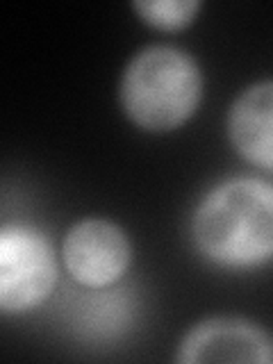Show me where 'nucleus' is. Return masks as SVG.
<instances>
[{
  "mask_svg": "<svg viewBox=\"0 0 273 364\" xmlns=\"http://www.w3.org/2000/svg\"><path fill=\"white\" fill-rule=\"evenodd\" d=\"M200 255L223 269H257L273 259V187L239 176L212 187L191 216Z\"/></svg>",
  "mask_w": 273,
  "mask_h": 364,
  "instance_id": "nucleus-1",
  "label": "nucleus"
},
{
  "mask_svg": "<svg viewBox=\"0 0 273 364\" xmlns=\"http://www.w3.org/2000/svg\"><path fill=\"white\" fill-rule=\"evenodd\" d=\"M203 98V71L187 50L148 46L125 66L119 82L121 107L136 128L171 132L185 125Z\"/></svg>",
  "mask_w": 273,
  "mask_h": 364,
  "instance_id": "nucleus-2",
  "label": "nucleus"
},
{
  "mask_svg": "<svg viewBox=\"0 0 273 364\" xmlns=\"http://www.w3.org/2000/svg\"><path fill=\"white\" fill-rule=\"evenodd\" d=\"M57 282L50 242L28 225L0 230V310L26 314L48 299Z\"/></svg>",
  "mask_w": 273,
  "mask_h": 364,
  "instance_id": "nucleus-3",
  "label": "nucleus"
},
{
  "mask_svg": "<svg viewBox=\"0 0 273 364\" xmlns=\"http://www.w3.org/2000/svg\"><path fill=\"white\" fill-rule=\"evenodd\" d=\"M62 257L75 282L102 289L125 276L132 262V244L117 223L94 216L77 221L66 232Z\"/></svg>",
  "mask_w": 273,
  "mask_h": 364,
  "instance_id": "nucleus-4",
  "label": "nucleus"
},
{
  "mask_svg": "<svg viewBox=\"0 0 273 364\" xmlns=\"http://www.w3.org/2000/svg\"><path fill=\"white\" fill-rule=\"evenodd\" d=\"M180 364L248 362L273 364V337L242 316H212L189 328L176 353Z\"/></svg>",
  "mask_w": 273,
  "mask_h": 364,
  "instance_id": "nucleus-5",
  "label": "nucleus"
},
{
  "mask_svg": "<svg viewBox=\"0 0 273 364\" xmlns=\"http://www.w3.org/2000/svg\"><path fill=\"white\" fill-rule=\"evenodd\" d=\"M225 128L239 155L273 171V80L250 85L235 98Z\"/></svg>",
  "mask_w": 273,
  "mask_h": 364,
  "instance_id": "nucleus-6",
  "label": "nucleus"
},
{
  "mask_svg": "<svg viewBox=\"0 0 273 364\" xmlns=\"http://www.w3.org/2000/svg\"><path fill=\"white\" fill-rule=\"evenodd\" d=\"M132 9L148 26L164 32H176L187 28L196 18L200 3L198 0H136Z\"/></svg>",
  "mask_w": 273,
  "mask_h": 364,
  "instance_id": "nucleus-7",
  "label": "nucleus"
}]
</instances>
